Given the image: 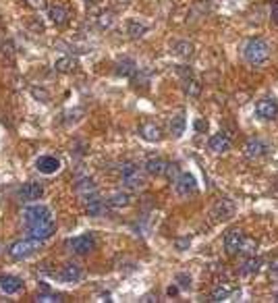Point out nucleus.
Here are the masks:
<instances>
[{
  "mask_svg": "<svg viewBox=\"0 0 278 303\" xmlns=\"http://www.w3.org/2000/svg\"><path fill=\"white\" fill-rule=\"evenodd\" d=\"M69 247H71V252L77 254V256H85V254H90L92 249L95 247V241L92 235H79V237H75L69 241Z\"/></svg>",
  "mask_w": 278,
  "mask_h": 303,
  "instance_id": "423d86ee",
  "label": "nucleus"
},
{
  "mask_svg": "<svg viewBox=\"0 0 278 303\" xmlns=\"http://www.w3.org/2000/svg\"><path fill=\"white\" fill-rule=\"evenodd\" d=\"M77 191H79V195H83L85 200H90V197L93 195H98L95 193V185H93V181L92 179H83L77 183Z\"/></svg>",
  "mask_w": 278,
  "mask_h": 303,
  "instance_id": "b1692460",
  "label": "nucleus"
},
{
  "mask_svg": "<svg viewBox=\"0 0 278 303\" xmlns=\"http://www.w3.org/2000/svg\"><path fill=\"white\" fill-rule=\"evenodd\" d=\"M131 202H133V195L129 191H116V193H112L108 200V204L112 208H127V206H131Z\"/></svg>",
  "mask_w": 278,
  "mask_h": 303,
  "instance_id": "6ab92c4d",
  "label": "nucleus"
},
{
  "mask_svg": "<svg viewBox=\"0 0 278 303\" xmlns=\"http://www.w3.org/2000/svg\"><path fill=\"white\" fill-rule=\"evenodd\" d=\"M243 233L237 231V229H232L227 233V237H224V249H227V254L229 256H234V254H239L241 252V243H243Z\"/></svg>",
  "mask_w": 278,
  "mask_h": 303,
  "instance_id": "1a4fd4ad",
  "label": "nucleus"
},
{
  "mask_svg": "<svg viewBox=\"0 0 278 303\" xmlns=\"http://www.w3.org/2000/svg\"><path fill=\"white\" fill-rule=\"evenodd\" d=\"M23 289V280L19 276H11V274H4L0 276V291L6 293V295H15Z\"/></svg>",
  "mask_w": 278,
  "mask_h": 303,
  "instance_id": "9b49d317",
  "label": "nucleus"
},
{
  "mask_svg": "<svg viewBox=\"0 0 278 303\" xmlns=\"http://www.w3.org/2000/svg\"><path fill=\"white\" fill-rule=\"evenodd\" d=\"M54 69L58 73H73L77 69V60L71 58V56H63V58H58L54 63Z\"/></svg>",
  "mask_w": 278,
  "mask_h": 303,
  "instance_id": "5701e85b",
  "label": "nucleus"
},
{
  "mask_svg": "<svg viewBox=\"0 0 278 303\" xmlns=\"http://www.w3.org/2000/svg\"><path fill=\"white\" fill-rule=\"evenodd\" d=\"M116 75H120V77H135L137 75V65L133 63L131 58L120 60L118 67H116Z\"/></svg>",
  "mask_w": 278,
  "mask_h": 303,
  "instance_id": "4be33fe9",
  "label": "nucleus"
},
{
  "mask_svg": "<svg viewBox=\"0 0 278 303\" xmlns=\"http://www.w3.org/2000/svg\"><path fill=\"white\" fill-rule=\"evenodd\" d=\"M255 115L264 120H270L278 115V102L274 98H264L255 104Z\"/></svg>",
  "mask_w": 278,
  "mask_h": 303,
  "instance_id": "0eeeda50",
  "label": "nucleus"
},
{
  "mask_svg": "<svg viewBox=\"0 0 278 303\" xmlns=\"http://www.w3.org/2000/svg\"><path fill=\"white\" fill-rule=\"evenodd\" d=\"M166 293H168V295H170V297H175V295H177V293H179V289H177V287H168V291H166Z\"/></svg>",
  "mask_w": 278,
  "mask_h": 303,
  "instance_id": "79ce46f5",
  "label": "nucleus"
},
{
  "mask_svg": "<svg viewBox=\"0 0 278 303\" xmlns=\"http://www.w3.org/2000/svg\"><path fill=\"white\" fill-rule=\"evenodd\" d=\"M183 90H185V93L189 98H199V93H202V83H199L197 79H193V77H187Z\"/></svg>",
  "mask_w": 278,
  "mask_h": 303,
  "instance_id": "393cba45",
  "label": "nucleus"
},
{
  "mask_svg": "<svg viewBox=\"0 0 278 303\" xmlns=\"http://www.w3.org/2000/svg\"><path fill=\"white\" fill-rule=\"evenodd\" d=\"M255 249H257V243L254 239H243V243H241V252L239 254H249V256H254L255 254Z\"/></svg>",
  "mask_w": 278,
  "mask_h": 303,
  "instance_id": "473e14b6",
  "label": "nucleus"
},
{
  "mask_svg": "<svg viewBox=\"0 0 278 303\" xmlns=\"http://www.w3.org/2000/svg\"><path fill=\"white\" fill-rule=\"evenodd\" d=\"M266 152H268V145H266L262 140H257V137H251V140L245 143V154H247V158H262Z\"/></svg>",
  "mask_w": 278,
  "mask_h": 303,
  "instance_id": "4468645a",
  "label": "nucleus"
},
{
  "mask_svg": "<svg viewBox=\"0 0 278 303\" xmlns=\"http://www.w3.org/2000/svg\"><path fill=\"white\" fill-rule=\"evenodd\" d=\"M38 247H40V241L38 239H19V241H15V243L8 247V256H11L13 259H25V257H29L38 252Z\"/></svg>",
  "mask_w": 278,
  "mask_h": 303,
  "instance_id": "f03ea898",
  "label": "nucleus"
},
{
  "mask_svg": "<svg viewBox=\"0 0 278 303\" xmlns=\"http://www.w3.org/2000/svg\"><path fill=\"white\" fill-rule=\"evenodd\" d=\"M272 274H274V276H278V264H274V266H272Z\"/></svg>",
  "mask_w": 278,
  "mask_h": 303,
  "instance_id": "37998d69",
  "label": "nucleus"
},
{
  "mask_svg": "<svg viewBox=\"0 0 278 303\" xmlns=\"http://www.w3.org/2000/svg\"><path fill=\"white\" fill-rule=\"evenodd\" d=\"M85 2H95V0H85Z\"/></svg>",
  "mask_w": 278,
  "mask_h": 303,
  "instance_id": "c03bdc74",
  "label": "nucleus"
},
{
  "mask_svg": "<svg viewBox=\"0 0 278 303\" xmlns=\"http://www.w3.org/2000/svg\"><path fill=\"white\" fill-rule=\"evenodd\" d=\"M172 52H175L177 56H181V58H191L195 54V46L191 44V42H187V40H181V42H177V44H175Z\"/></svg>",
  "mask_w": 278,
  "mask_h": 303,
  "instance_id": "412c9836",
  "label": "nucleus"
},
{
  "mask_svg": "<svg viewBox=\"0 0 278 303\" xmlns=\"http://www.w3.org/2000/svg\"><path fill=\"white\" fill-rule=\"evenodd\" d=\"M232 210H234V208H232V202L231 200H222V202H218V204H216V208H214V218L216 220H224V218H229V216L232 214Z\"/></svg>",
  "mask_w": 278,
  "mask_h": 303,
  "instance_id": "aec40b11",
  "label": "nucleus"
},
{
  "mask_svg": "<svg viewBox=\"0 0 278 303\" xmlns=\"http://www.w3.org/2000/svg\"><path fill=\"white\" fill-rule=\"evenodd\" d=\"M208 145H210V150H212V152H216V154H224V152H229V150H231V137H229V133H224V131L214 133V135L210 137V141H208Z\"/></svg>",
  "mask_w": 278,
  "mask_h": 303,
  "instance_id": "9d476101",
  "label": "nucleus"
},
{
  "mask_svg": "<svg viewBox=\"0 0 278 303\" xmlns=\"http://www.w3.org/2000/svg\"><path fill=\"white\" fill-rule=\"evenodd\" d=\"M120 181H123V185L127 189H133V191H137V189H143V177L141 172H139V168L135 166V164L127 162L120 166Z\"/></svg>",
  "mask_w": 278,
  "mask_h": 303,
  "instance_id": "7ed1b4c3",
  "label": "nucleus"
},
{
  "mask_svg": "<svg viewBox=\"0 0 278 303\" xmlns=\"http://www.w3.org/2000/svg\"><path fill=\"white\" fill-rule=\"evenodd\" d=\"M46 218H52V214L46 206H29L23 210V220L27 224H33V222H40V220H46Z\"/></svg>",
  "mask_w": 278,
  "mask_h": 303,
  "instance_id": "6e6552de",
  "label": "nucleus"
},
{
  "mask_svg": "<svg viewBox=\"0 0 278 303\" xmlns=\"http://www.w3.org/2000/svg\"><path fill=\"white\" fill-rule=\"evenodd\" d=\"M23 4L33 8V11H42V8H46V0H23Z\"/></svg>",
  "mask_w": 278,
  "mask_h": 303,
  "instance_id": "72a5a7b5",
  "label": "nucleus"
},
{
  "mask_svg": "<svg viewBox=\"0 0 278 303\" xmlns=\"http://www.w3.org/2000/svg\"><path fill=\"white\" fill-rule=\"evenodd\" d=\"M145 31H147L145 25H143V23H137V21H131V23H129V27H127V33H129V36H131L133 40L145 36Z\"/></svg>",
  "mask_w": 278,
  "mask_h": 303,
  "instance_id": "c756f323",
  "label": "nucleus"
},
{
  "mask_svg": "<svg viewBox=\"0 0 278 303\" xmlns=\"http://www.w3.org/2000/svg\"><path fill=\"white\" fill-rule=\"evenodd\" d=\"M276 301H278V293H276Z\"/></svg>",
  "mask_w": 278,
  "mask_h": 303,
  "instance_id": "a18cd8bd",
  "label": "nucleus"
},
{
  "mask_svg": "<svg viewBox=\"0 0 278 303\" xmlns=\"http://www.w3.org/2000/svg\"><path fill=\"white\" fill-rule=\"evenodd\" d=\"M166 166H168V162H164L162 158H150L145 162V172L152 177H162L166 172Z\"/></svg>",
  "mask_w": 278,
  "mask_h": 303,
  "instance_id": "f3484780",
  "label": "nucleus"
},
{
  "mask_svg": "<svg viewBox=\"0 0 278 303\" xmlns=\"http://www.w3.org/2000/svg\"><path fill=\"white\" fill-rule=\"evenodd\" d=\"M185 125H187V120H185L183 115L172 117V118H170V131H172V135H177V137L183 135V133H185Z\"/></svg>",
  "mask_w": 278,
  "mask_h": 303,
  "instance_id": "cd10ccee",
  "label": "nucleus"
},
{
  "mask_svg": "<svg viewBox=\"0 0 278 303\" xmlns=\"http://www.w3.org/2000/svg\"><path fill=\"white\" fill-rule=\"evenodd\" d=\"M195 129H197V131H204V129H208V123H206V120H197Z\"/></svg>",
  "mask_w": 278,
  "mask_h": 303,
  "instance_id": "ea45409f",
  "label": "nucleus"
},
{
  "mask_svg": "<svg viewBox=\"0 0 278 303\" xmlns=\"http://www.w3.org/2000/svg\"><path fill=\"white\" fill-rule=\"evenodd\" d=\"M189 243H191L189 239H177V241H175V245H177V247L181 249V252H183L185 247H189Z\"/></svg>",
  "mask_w": 278,
  "mask_h": 303,
  "instance_id": "58836bf2",
  "label": "nucleus"
},
{
  "mask_svg": "<svg viewBox=\"0 0 278 303\" xmlns=\"http://www.w3.org/2000/svg\"><path fill=\"white\" fill-rule=\"evenodd\" d=\"M112 23H115V15H112V11H102L100 17H98V27L108 29V27H112Z\"/></svg>",
  "mask_w": 278,
  "mask_h": 303,
  "instance_id": "7c9ffc66",
  "label": "nucleus"
},
{
  "mask_svg": "<svg viewBox=\"0 0 278 303\" xmlns=\"http://www.w3.org/2000/svg\"><path fill=\"white\" fill-rule=\"evenodd\" d=\"M31 29H36V31H42V29H44V25H42L40 21H33V23H31Z\"/></svg>",
  "mask_w": 278,
  "mask_h": 303,
  "instance_id": "a19ab883",
  "label": "nucleus"
},
{
  "mask_svg": "<svg viewBox=\"0 0 278 303\" xmlns=\"http://www.w3.org/2000/svg\"><path fill=\"white\" fill-rule=\"evenodd\" d=\"M139 133H141V137L145 141H160L162 140V131H160V127L158 125H154V123H145L141 129H139Z\"/></svg>",
  "mask_w": 278,
  "mask_h": 303,
  "instance_id": "a211bd4d",
  "label": "nucleus"
},
{
  "mask_svg": "<svg viewBox=\"0 0 278 303\" xmlns=\"http://www.w3.org/2000/svg\"><path fill=\"white\" fill-rule=\"evenodd\" d=\"M36 301H42V303H46V301H63V297H60V295H52V293L44 291V293H40Z\"/></svg>",
  "mask_w": 278,
  "mask_h": 303,
  "instance_id": "f704fd0d",
  "label": "nucleus"
},
{
  "mask_svg": "<svg viewBox=\"0 0 278 303\" xmlns=\"http://www.w3.org/2000/svg\"><path fill=\"white\" fill-rule=\"evenodd\" d=\"M42 193H44V187H42L40 183H25L21 189H19V197L23 202H36L42 197Z\"/></svg>",
  "mask_w": 278,
  "mask_h": 303,
  "instance_id": "f8f14e48",
  "label": "nucleus"
},
{
  "mask_svg": "<svg viewBox=\"0 0 278 303\" xmlns=\"http://www.w3.org/2000/svg\"><path fill=\"white\" fill-rule=\"evenodd\" d=\"M175 189H177V193L179 195H193L197 191V183H195V177L193 175H189V172H183V175H179L175 179Z\"/></svg>",
  "mask_w": 278,
  "mask_h": 303,
  "instance_id": "39448f33",
  "label": "nucleus"
},
{
  "mask_svg": "<svg viewBox=\"0 0 278 303\" xmlns=\"http://www.w3.org/2000/svg\"><path fill=\"white\" fill-rule=\"evenodd\" d=\"M36 168L40 172H44V175H52V172H56L60 168V162L54 156H42V158L36 160Z\"/></svg>",
  "mask_w": 278,
  "mask_h": 303,
  "instance_id": "2eb2a0df",
  "label": "nucleus"
},
{
  "mask_svg": "<svg viewBox=\"0 0 278 303\" xmlns=\"http://www.w3.org/2000/svg\"><path fill=\"white\" fill-rule=\"evenodd\" d=\"M177 282H179L181 289H189V287H191V279H189L187 274H179V276H177Z\"/></svg>",
  "mask_w": 278,
  "mask_h": 303,
  "instance_id": "c9c22d12",
  "label": "nucleus"
},
{
  "mask_svg": "<svg viewBox=\"0 0 278 303\" xmlns=\"http://www.w3.org/2000/svg\"><path fill=\"white\" fill-rule=\"evenodd\" d=\"M104 210H106V206H104V202L100 200L98 195H93L88 200V214L90 216H102Z\"/></svg>",
  "mask_w": 278,
  "mask_h": 303,
  "instance_id": "a878e982",
  "label": "nucleus"
},
{
  "mask_svg": "<svg viewBox=\"0 0 278 303\" xmlns=\"http://www.w3.org/2000/svg\"><path fill=\"white\" fill-rule=\"evenodd\" d=\"M243 54H245V60L249 65H264L268 56H270V46L266 44L264 40H259V38H254V40H249L247 44H245V50H243Z\"/></svg>",
  "mask_w": 278,
  "mask_h": 303,
  "instance_id": "f257e3e1",
  "label": "nucleus"
},
{
  "mask_svg": "<svg viewBox=\"0 0 278 303\" xmlns=\"http://www.w3.org/2000/svg\"><path fill=\"white\" fill-rule=\"evenodd\" d=\"M48 17H50V21L52 23H56V25H65L69 21V11L63 6V4H52L48 8Z\"/></svg>",
  "mask_w": 278,
  "mask_h": 303,
  "instance_id": "dca6fc26",
  "label": "nucleus"
},
{
  "mask_svg": "<svg viewBox=\"0 0 278 303\" xmlns=\"http://www.w3.org/2000/svg\"><path fill=\"white\" fill-rule=\"evenodd\" d=\"M231 293H232V287H231V284H220V287H216V289L212 291L210 301H224V299L231 297Z\"/></svg>",
  "mask_w": 278,
  "mask_h": 303,
  "instance_id": "c85d7f7f",
  "label": "nucleus"
},
{
  "mask_svg": "<svg viewBox=\"0 0 278 303\" xmlns=\"http://www.w3.org/2000/svg\"><path fill=\"white\" fill-rule=\"evenodd\" d=\"M29 227V237L38 239V241H46L54 235L56 231V224L52 218H46V220H40V222H33V224H27Z\"/></svg>",
  "mask_w": 278,
  "mask_h": 303,
  "instance_id": "20e7f679",
  "label": "nucleus"
},
{
  "mask_svg": "<svg viewBox=\"0 0 278 303\" xmlns=\"http://www.w3.org/2000/svg\"><path fill=\"white\" fill-rule=\"evenodd\" d=\"M259 268H262V259L255 257V256H251V257H247L245 262H243L241 272H243V274H255Z\"/></svg>",
  "mask_w": 278,
  "mask_h": 303,
  "instance_id": "bb28decb",
  "label": "nucleus"
},
{
  "mask_svg": "<svg viewBox=\"0 0 278 303\" xmlns=\"http://www.w3.org/2000/svg\"><path fill=\"white\" fill-rule=\"evenodd\" d=\"M31 96L36 98L38 102H50V92L46 90V88H31Z\"/></svg>",
  "mask_w": 278,
  "mask_h": 303,
  "instance_id": "2f4dec72",
  "label": "nucleus"
},
{
  "mask_svg": "<svg viewBox=\"0 0 278 303\" xmlns=\"http://www.w3.org/2000/svg\"><path fill=\"white\" fill-rule=\"evenodd\" d=\"M164 175H168L170 179H172V177L177 179V177H179V166H177V164H168V166H166V172H164Z\"/></svg>",
  "mask_w": 278,
  "mask_h": 303,
  "instance_id": "4c0bfd02",
  "label": "nucleus"
},
{
  "mask_svg": "<svg viewBox=\"0 0 278 303\" xmlns=\"http://www.w3.org/2000/svg\"><path fill=\"white\" fill-rule=\"evenodd\" d=\"M81 276H83V272L77 264H65L58 272V279L63 282H77V280H81Z\"/></svg>",
  "mask_w": 278,
  "mask_h": 303,
  "instance_id": "ddd939ff",
  "label": "nucleus"
},
{
  "mask_svg": "<svg viewBox=\"0 0 278 303\" xmlns=\"http://www.w3.org/2000/svg\"><path fill=\"white\" fill-rule=\"evenodd\" d=\"M270 17H272V21L278 25V0H272V4H270Z\"/></svg>",
  "mask_w": 278,
  "mask_h": 303,
  "instance_id": "e433bc0d",
  "label": "nucleus"
}]
</instances>
